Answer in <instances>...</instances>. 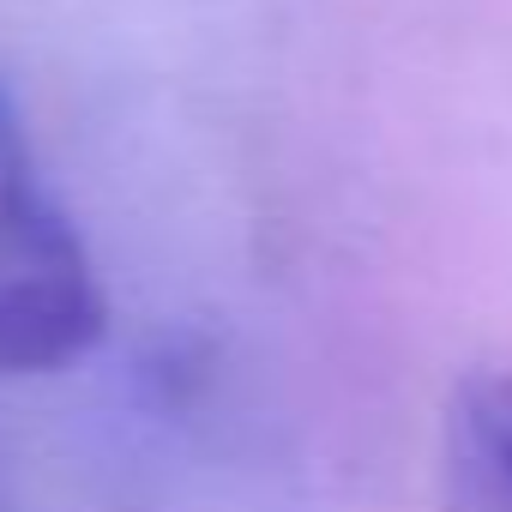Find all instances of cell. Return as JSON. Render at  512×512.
I'll use <instances>...</instances> for the list:
<instances>
[{
  "instance_id": "obj_2",
  "label": "cell",
  "mask_w": 512,
  "mask_h": 512,
  "mask_svg": "<svg viewBox=\"0 0 512 512\" xmlns=\"http://www.w3.org/2000/svg\"><path fill=\"white\" fill-rule=\"evenodd\" d=\"M446 512H512V362L458 374L440 422Z\"/></svg>"
},
{
  "instance_id": "obj_1",
  "label": "cell",
  "mask_w": 512,
  "mask_h": 512,
  "mask_svg": "<svg viewBox=\"0 0 512 512\" xmlns=\"http://www.w3.org/2000/svg\"><path fill=\"white\" fill-rule=\"evenodd\" d=\"M109 332L91 253L37 175L31 133L0 85V380L61 374Z\"/></svg>"
}]
</instances>
